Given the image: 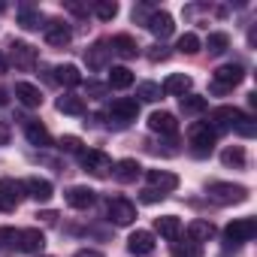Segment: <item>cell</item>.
Here are the masks:
<instances>
[{
  "label": "cell",
  "instance_id": "obj_44",
  "mask_svg": "<svg viewBox=\"0 0 257 257\" xmlns=\"http://www.w3.org/2000/svg\"><path fill=\"white\" fill-rule=\"evenodd\" d=\"M37 218H43V224H55V221H58V215H55V212H40Z\"/></svg>",
  "mask_w": 257,
  "mask_h": 257
},
{
  "label": "cell",
  "instance_id": "obj_8",
  "mask_svg": "<svg viewBox=\"0 0 257 257\" xmlns=\"http://www.w3.org/2000/svg\"><path fill=\"white\" fill-rule=\"evenodd\" d=\"M10 61H13L19 70H34L37 61H40V52H37L31 43H25V40H13V43H10Z\"/></svg>",
  "mask_w": 257,
  "mask_h": 257
},
{
  "label": "cell",
  "instance_id": "obj_25",
  "mask_svg": "<svg viewBox=\"0 0 257 257\" xmlns=\"http://www.w3.org/2000/svg\"><path fill=\"white\" fill-rule=\"evenodd\" d=\"M191 76H185V73H173V76H167V82L161 85V91L164 94H173V97H185V94H191Z\"/></svg>",
  "mask_w": 257,
  "mask_h": 257
},
{
  "label": "cell",
  "instance_id": "obj_30",
  "mask_svg": "<svg viewBox=\"0 0 257 257\" xmlns=\"http://www.w3.org/2000/svg\"><path fill=\"white\" fill-rule=\"evenodd\" d=\"M106 85H109V88H115V91H124V88H131V85H134V73L127 70V67H112V70H109Z\"/></svg>",
  "mask_w": 257,
  "mask_h": 257
},
{
  "label": "cell",
  "instance_id": "obj_6",
  "mask_svg": "<svg viewBox=\"0 0 257 257\" xmlns=\"http://www.w3.org/2000/svg\"><path fill=\"white\" fill-rule=\"evenodd\" d=\"M245 79V67L242 64H224L212 73V91L224 94V91H233L239 82Z\"/></svg>",
  "mask_w": 257,
  "mask_h": 257
},
{
  "label": "cell",
  "instance_id": "obj_12",
  "mask_svg": "<svg viewBox=\"0 0 257 257\" xmlns=\"http://www.w3.org/2000/svg\"><path fill=\"white\" fill-rule=\"evenodd\" d=\"M43 34H46V43L55 46V49H64V46L73 40V28H70L67 22H61V19L46 22V25H43Z\"/></svg>",
  "mask_w": 257,
  "mask_h": 257
},
{
  "label": "cell",
  "instance_id": "obj_24",
  "mask_svg": "<svg viewBox=\"0 0 257 257\" xmlns=\"http://www.w3.org/2000/svg\"><path fill=\"white\" fill-rule=\"evenodd\" d=\"M185 233H188V239H191L194 245H203V242H209V239L215 236V224L206 221V218H194V221L185 227Z\"/></svg>",
  "mask_w": 257,
  "mask_h": 257
},
{
  "label": "cell",
  "instance_id": "obj_37",
  "mask_svg": "<svg viewBox=\"0 0 257 257\" xmlns=\"http://www.w3.org/2000/svg\"><path fill=\"white\" fill-rule=\"evenodd\" d=\"M233 131L239 134V137H245V140H251V137H257V121L251 118V115H242L236 124H233Z\"/></svg>",
  "mask_w": 257,
  "mask_h": 257
},
{
  "label": "cell",
  "instance_id": "obj_42",
  "mask_svg": "<svg viewBox=\"0 0 257 257\" xmlns=\"http://www.w3.org/2000/svg\"><path fill=\"white\" fill-rule=\"evenodd\" d=\"M167 194H161V191H155V188H143V194H140V200L143 203H161Z\"/></svg>",
  "mask_w": 257,
  "mask_h": 257
},
{
  "label": "cell",
  "instance_id": "obj_36",
  "mask_svg": "<svg viewBox=\"0 0 257 257\" xmlns=\"http://www.w3.org/2000/svg\"><path fill=\"white\" fill-rule=\"evenodd\" d=\"M94 16L100 22H112L118 16V4H115V0H97V4H94Z\"/></svg>",
  "mask_w": 257,
  "mask_h": 257
},
{
  "label": "cell",
  "instance_id": "obj_21",
  "mask_svg": "<svg viewBox=\"0 0 257 257\" xmlns=\"http://www.w3.org/2000/svg\"><path fill=\"white\" fill-rule=\"evenodd\" d=\"M16 100L22 103V106H28V109H37V106H43V91L34 85V82H16Z\"/></svg>",
  "mask_w": 257,
  "mask_h": 257
},
{
  "label": "cell",
  "instance_id": "obj_10",
  "mask_svg": "<svg viewBox=\"0 0 257 257\" xmlns=\"http://www.w3.org/2000/svg\"><path fill=\"white\" fill-rule=\"evenodd\" d=\"M25 197V188L22 182L16 179H0V212H16L19 203Z\"/></svg>",
  "mask_w": 257,
  "mask_h": 257
},
{
  "label": "cell",
  "instance_id": "obj_41",
  "mask_svg": "<svg viewBox=\"0 0 257 257\" xmlns=\"http://www.w3.org/2000/svg\"><path fill=\"white\" fill-rule=\"evenodd\" d=\"M152 7H146V4H140V7H134V22H140V25H146L149 19H152Z\"/></svg>",
  "mask_w": 257,
  "mask_h": 257
},
{
  "label": "cell",
  "instance_id": "obj_13",
  "mask_svg": "<svg viewBox=\"0 0 257 257\" xmlns=\"http://www.w3.org/2000/svg\"><path fill=\"white\" fill-rule=\"evenodd\" d=\"M149 131H152V134H161V137H176V134H179V121H176L173 112L158 109V112L149 115Z\"/></svg>",
  "mask_w": 257,
  "mask_h": 257
},
{
  "label": "cell",
  "instance_id": "obj_31",
  "mask_svg": "<svg viewBox=\"0 0 257 257\" xmlns=\"http://www.w3.org/2000/svg\"><path fill=\"white\" fill-rule=\"evenodd\" d=\"M179 106H182L185 115H200V112H206L209 100L200 97V94H185V97H179Z\"/></svg>",
  "mask_w": 257,
  "mask_h": 257
},
{
  "label": "cell",
  "instance_id": "obj_34",
  "mask_svg": "<svg viewBox=\"0 0 257 257\" xmlns=\"http://www.w3.org/2000/svg\"><path fill=\"white\" fill-rule=\"evenodd\" d=\"M137 97H140L143 103H158V100L164 97V91H161L158 82H140V85H137Z\"/></svg>",
  "mask_w": 257,
  "mask_h": 257
},
{
  "label": "cell",
  "instance_id": "obj_47",
  "mask_svg": "<svg viewBox=\"0 0 257 257\" xmlns=\"http://www.w3.org/2000/svg\"><path fill=\"white\" fill-rule=\"evenodd\" d=\"M4 10H7V4H0V13H4Z\"/></svg>",
  "mask_w": 257,
  "mask_h": 257
},
{
  "label": "cell",
  "instance_id": "obj_39",
  "mask_svg": "<svg viewBox=\"0 0 257 257\" xmlns=\"http://www.w3.org/2000/svg\"><path fill=\"white\" fill-rule=\"evenodd\" d=\"M146 55H149V61H152V64H158V61H167V58H170V49H167L164 43H155V46H149V52H146Z\"/></svg>",
  "mask_w": 257,
  "mask_h": 257
},
{
  "label": "cell",
  "instance_id": "obj_29",
  "mask_svg": "<svg viewBox=\"0 0 257 257\" xmlns=\"http://www.w3.org/2000/svg\"><path fill=\"white\" fill-rule=\"evenodd\" d=\"M155 230H158L164 239L176 242V239H179V233H182V221H179L176 215H164V218H155Z\"/></svg>",
  "mask_w": 257,
  "mask_h": 257
},
{
  "label": "cell",
  "instance_id": "obj_18",
  "mask_svg": "<svg viewBox=\"0 0 257 257\" xmlns=\"http://www.w3.org/2000/svg\"><path fill=\"white\" fill-rule=\"evenodd\" d=\"M146 179H149V188H155V191H161V194H170V191L179 188V176L170 173V170H149Z\"/></svg>",
  "mask_w": 257,
  "mask_h": 257
},
{
  "label": "cell",
  "instance_id": "obj_16",
  "mask_svg": "<svg viewBox=\"0 0 257 257\" xmlns=\"http://www.w3.org/2000/svg\"><path fill=\"white\" fill-rule=\"evenodd\" d=\"M140 173H143V167H140V161H137V158H121L118 164H112V179H115V182H121V185L137 182V179H140Z\"/></svg>",
  "mask_w": 257,
  "mask_h": 257
},
{
  "label": "cell",
  "instance_id": "obj_4",
  "mask_svg": "<svg viewBox=\"0 0 257 257\" xmlns=\"http://www.w3.org/2000/svg\"><path fill=\"white\" fill-rule=\"evenodd\" d=\"M106 218L115 227H131L137 221V206L127 200V197H109L106 200Z\"/></svg>",
  "mask_w": 257,
  "mask_h": 257
},
{
  "label": "cell",
  "instance_id": "obj_23",
  "mask_svg": "<svg viewBox=\"0 0 257 257\" xmlns=\"http://www.w3.org/2000/svg\"><path fill=\"white\" fill-rule=\"evenodd\" d=\"M94 200H97V191H91L88 185H73L67 191V206H73V209H91Z\"/></svg>",
  "mask_w": 257,
  "mask_h": 257
},
{
  "label": "cell",
  "instance_id": "obj_27",
  "mask_svg": "<svg viewBox=\"0 0 257 257\" xmlns=\"http://www.w3.org/2000/svg\"><path fill=\"white\" fill-rule=\"evenodd\" d=\"M58 85H64V88H76V85H82V73H79V67L76 64H61V67H55V76H52Z\"/></svg>",
  "mask_w": 257,
  "mask_h": 257
},
{
  "label": "cell",
  "instance_id": "obj_3",
  "mask_svg": "<svg viewBox=\"0 0 257 257\" xmlns=\"http://www.w3.org/2000/svg\"><path fill=\"white\" fill-rule=\"evenodd\" d=\"M137 115H140V100H134V97H118V100H112V106L106 112L109 127L112 124L115 127H127L131 121H137Z\"/></svg>",
  "mask_w": 257,
  "mask_h": 257
},
{
  "label": "cell",
  "instance_id": "obj_32",
  "mask_svg": "<svg viewBox=\"0 0 257 257\" xmlns=\"http://www.w3.org/2000/svg\"><path fill=\"white\" fill-rule=\"evenodd\" d=\"M221 164L224 167H233V170H242L245 167V149L242 146H227L221 152Z\"/></svg>",
  "mask_w": 257,
  "mask_h": 257
},
{
  "label": "cell",
  "instance_id": "obj_1",
  "mask_svg": "<svg viewBox=\"0 0 257 257\" xmlns=\"http://www.w3.org/2000/svg\"><path fill=\"white\" fill-rule=\"evenodd\" d=\"M215 140H218V134L212 131L206 121H194L188 127V146H191L194 158H209L215 152Z\"/></svg>",
  "mask_w": 257,
  "mask_h": 257
},
{
  "label": "cell",
  "instance_id": "obj_40",
  "mask_svg": "<svg viewBox=\"0 0 257 257\" xmlns=\"http://www.w3.org/2000/svg\"><path fill=\"white\" fill-rule=\"evenodd\" d=\"M58 149H61V152H73V155H79V152H82V140H79V137H61Z\"/></svg>",
  "mask_w": 257,
  "mask_h": 257
},
{
  "label": "cell",
  "instance_id": "obj_28",
  "mask_svg": "<svg viewBox=\"0 0 257 257\" xmlns=\"http://www.w3.org/2000/svg\"><path fill=\"white\" fill-rule=\"evenodd\" d=\"M55 109H58L61 115H85V112H88L85 100H82V97H76V94H64V97H58Z\"/></svg>",
  "mask_w": 257,
  "mask_h": 257
},
{
  "label": "cell",
  "instance_id": "obj_33",
  "mask_svg": "<svg viewBox=\"0 0 257 257\" xmlns=\"http://www.w3.org/2000/svg\"><path fill=\"white\" fill-rule=\"evenodd\" d=\"M209 55H224L227 49H230V37L227 34H221V31H215V34H209L206 37V46H203Z\"/></svg>",
  "mask_w": 257,
  "mask_h": 257
},
{
  "label": "cell",
  "instance_id": "obj_26",
  "mask_svg": "<svg viewBox=\"0 0 257 257\" xmlns=\"http://www.w3.org/2000/svg\"><path fill=\"white\" fill-rule=\"evenodd\" d=\"M43 13L37 10V7H31V4H22L19 7V25L25 28V31H40L43 28Z\"/></svg>",
  "mask_w": 257,
  "mask_h": 257
},
{
  "label": "cell",
  "instance_id": "obj_19",
  "mask_svg": "<svg viewBox=\"0 0 257 257\" xmlns=\"http://www.w3.org/2000/svg\"><path fill=\"white\" fill-rule=\"evenodd\" d=\"M109 49H112V55H118V58H124V61H131V58L140 55V46H137V40H134L131 34H115V37L109 40Z\"/></svg>",
  "mask_w": 257,
  "mask_h": 257
},
{
  "label": "cell",
  "instance_id": "obj_48",
  "mask_svg": "<svg viewBox=\"0 0 257 257\" xmlns=\"http://www.w3.org/2000/svg\"><path fill=\"white\" fill-rule=\"evenodd\" d=\"M40 257H49V254H40Z\"/></svg>",
  "mask_w": 257,
  "mask_h": 257
},
{
  "label": "cell",
  "instance_id": "obj_45",
  "mask_svg": "<svg viewBox=\"0 0 257 257\" xmlns=\"http://www.w3.org/2000/svg\"><path fill=\"white\" fill-rule=\"evenodd\" d=\"M10 103V91L7 88H0V106H7Z\"/></svg>",
  "mask_w": 257,
  "mask_h": 257
},
{
  "label": "cell",
  "instance_id": "obj_11",
  "mask_svg": "<svg viewBox=\"0 0 257 257\" xmlns=\"http://www.w3.org/2000/svg\"><path fill=\"white\" fill-rule=\"evenodd\" d=\"M16 248H19L22 254H43V248H46V233H43L40 227H25V230H19Z\"/></svg>",
  "mask_w": 257,
  "mask_h": 257
},
{
  "label": "cell",
  "instance_id": "obj_2",
  "mask_svg": "<svg viewBox=\"0 0 257 257\" xmlns=\"http://www.w3.org/2000/svg\"><path fill=\"white\" fill-rule=\"evenodd\" d=\"M206 194H209V200L215 206H233V203H245L248 200V188L233 185V182H212L206 188Z\"/></svg>",
  "mask_w": 257,
  "mask_h": 257
},
{
  "label": "cell",
  "instance_id": "obj_9",
  "mask_svg": "<svg viewBox=\"0 0 257 257\" xmlns=\"http://www.w3.org/2000/svg\"><path fill=\"white\" fill-rule=\"evenodd\" d=\"M242 115H245V112L236 109V106H215V109L209 112V121H206V124L212 127L215 134H221V131H230V127H233Z\"/></svg>",
  "mask_w": 257,
  "mask_h": 257
},
{
  "label": "cell",
  "instance_id": "obj_46",
  "mask_svg": "<svg viewBox=\"0 0 257 257\" xmlns=\"http://www.w3.org/2000/svg\"><path fill=\"white\" fill-rule=\"evenodd\" d=\"M7 70H10V61H7V58H4V55H0V76H4V73H7Z\"/></svg>",
  "mask_w": 257,
  "mask_h": 257
},
{
  "label": "cell",
  "instance_id": "obj_14",
  "mask_svg": "<svg viewBox=\"0 0 257 257\" xmlns=\"http://www.w3.org/2000/svg\"><path fill=\"white\" fill-rule=\"evenodd\" d=\"M109 58H112V49H109V40H97L91 49H85V64L88 70H106L109 67Z\"/></svg>",
  "mask_w": 257,
  "mask_h": 257
},
{
  "label": "cell",
  "instance_id": "obj_5",
  "mask_svg": "<svg viewBox=\"0 0 257 257\" xmlns=\"http://www.w3.org/2000/svg\"><path fill=\"white\" fill-rule=\"evenodd\" d=\"M79 164H82L85 173H91L97 179H106L112 173V158L106 152H100V149H82L79 152Z\"/></svg>",
  "mask_w": 257,
  "mask_h": 257
},
{
  "label": "cell",
  "instance_id": "obj_49",
  "mask_svg": "<svg viewBox=\"0 0 257 257\" xmlns=\"http://www.w3.org/2000/svg\"><path fill=\"white\" fill-rule=\"evenodd\" d=\"M173 257H176V254H173Z\"/></svg>",
  "mask_w": 257,
  "mask_h": 257
},
{
  "label": "cell",
  "instance_id": "obj_20",
  "mask_svg": "<svg viewBox=\"0 0 257 257\" xmlns=\"http://www.w3.org/2000/svg\"><path fill=\"white\" fill-rule=\"evenodd\" d=\"M146 28L158 37V40H167L173 31H176V25H173V16L170 13H164V10H155L152 13V19L146 22Z\"/></svg>",
  "mask_w": 257,
  "mask_h": 257
},
{
  "label": "cell",
  "instance_id": "obj_22",
  "mask_svg": "<svg viewBox=\"0 0 257 257\" xmlns=\"http://www.w3.org/2000/svg\"><path fill=\"white\" fill-rule=\"evenodd\" d=\"M25 137H28V143L37 146V149H49V146H52V134L46 131V124H40V121H34V118L25 121Z\"/></svg>",
  "mask_w": 257,
  "mask_h": 257
},
{
  "label": "cell",
  "instance_id": "obj_15",
  "mask_svg": "<svg viewBox=\"0 0 257 257\" xmlns=\"http://www.w3.org/2000/svg\"><path fill=\"white\" fill-rule=\"evenodd\" d=\"M22 188H25V197L37 200V203H49V200H52V194H55L52 182H49V179H40V176L25 179V182H22Z\"/></svg>",
  "mask_w": 257,
  "mask_h": 257
},
{
  "label": "cell",
  "instance_id": "obj_7",
  "mask_svg": "<svg viewBox=\"0 0 257 257\" xmlns=\"http://www.w3.org/2000/svg\"><path fill=\"white\" fill-rule=\"evenodd\" d=\"M257 236V221L254 218H236L224 227V239L230 245H242V242H251Z\"/></svg>",
  "mask_w": 257,
  "mask_h": 257
},
{
  "label": "cell",
  "instance_id": "obj_35",
  "mask_svg": "<svg viewBox=\"0 0 257 257\" xmlns=\"http://www.w3.org/2000/svg\"><path fill=\"white\" fill-rule=\"evenodd\" d=\"M176 49H179L182 55H197V52L203 49V40H200L197 34H182L179 43H176Z\"/></svg>",
  "mask_w": 257,
  "mask_h": 257
},
{
  "label": "cell",
  "instance_id": "obj_43",
  "mask_svg": "<svg viewBox=\"0 0 257 257\" xmlns=\"http://www.w3.org/2000/svg\"><path fill=\"white\" fill-rule=\"evenodd\" d=\"M73 257H103L100 251H94V248H82V251H76Z\"/></svg>",
  "mask_w": 257,
  "mask_h": 257
},
{
  "label": "cell",
  "instance_id": "obj_17",
  "mask_svg": "<svg viewBox=\"0 0 257 257\" xmlns=\"http://www.w3.org/2000/svg\"><path fill=\"white\" fill-rule=\"evenodd\" d=\"M155 233H149V230H137V233H131V239H127V251H131L134 257H149L152 251H155Z\"/></svg>",
  "mask_w": 257,
  "mask_h": 257
},
{
  "label": "cell",
  "instance_id": "obj_38",
  "mask_svg": "<svg viewBox=\"0 0 257 257\" xmlns=\"http://www.w3.org/2000/svg\"><path fill=\"white\" fill-rule=\"evenodd\" d=\"M16 242H19V230H13V227H0V251L16 248Z\"/></svg>",
  "mask_w": 257,
  "mask_h": 257
}]
</instances>
